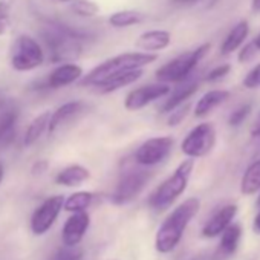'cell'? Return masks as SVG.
Instances as JSON below:
<instances>
[{"label":"cell","mask_w":260,"mask_h":260,"mask_svg":"<svg viewBox=\"0 0 260 260\" xmlns=\"http://www.w3.org/2000/svg\"><path fill=\"white\" fill-rule=\"evenodd\" d=\"M248 32H249L248 22H246V20L239 22V23L230 31V34L225 37V40L222 42V45H220V54H222V55H230V54H233L234 51H237V49L240 48V45L245 42Z\"/></svg>","instance_id":"24"},{"label":"cell","mask_w":260,"mask_h":260,"mask_svg":"<svg viewBox=\"0 0 260 260\" xmlns=\"http://www.w3.org/2000/svg\"><path fill=\"white\" fill-rule=\"evenodd\" d=\"M40 36L48 48L49 60L55 64L75 63L83 52V40L89 36L55 20H45Z\"/></svg>","instance_id":"1"},{"label":"cell","mask_w":260,"mask_h":260,"mask_svg":"<svg viewBox=\"0 0 260 260\" xmlns=\"http://www.w3.org/2000/svg\"><path fill=\"white\" fill-rule=\"evenodd\" d=\"M172 43V34L164 29H152L143 32L137 40V48L144 52H158L169 48Z\"/></svg>","instance_id":"17"},{"label":"cell","mask_w":260,"mask_h":260,"mask_svg":"<svg viewBox=\"0 0 260 260\" xmlns=\"http://www.w3.org/2000/svg\"><path fill=\"white\" fill-rule=\"evenodd\" d=\"M80 258H81V251H72L71 248L61 251L57 257V260H80Z\"/></svg>","instance_id":"35"},{"label":"cell","mask_w":260,"mask_h":260,"mask_svg":"<svg viewBox=\"0 0 260 260\" xmlns=\"http://www.w3.org/2000/svg\"><path fill=\"white\" fill-rule=\"evenodd\" d=\"M199 208H201L199 199L188 198L164 219L155 237V248L158 252L169 254L178 246V243L181 242L185 233V228L193 220V217L199 213Z\"/></svg>","instance_id":"2"},{"label":"cell","mask_w":260,"mask_h":260,"mask_svg":"<svg viewBox=\"0 0 260 260\" xmlns=\"http://www.w3.org/2000/svg\"><path fill=\"white\" fill-rule=\"evenodd\" d=\"M158 55L152 52H124L119 55H115L101 64L95 66L87 75L81 77V84L83 86H98L101 81L106 78L125 72V71H134V69H143L144 66L156 61Z\"/></svg>","instance_id":"3"},{"label":"cell","mask_w":260,"mask_h":260,"mask_svg":"<svg viewBox=\"0 0 260 260\" xmlns=\"http://www.w3.org/2000/svg\"><path fill=\"white\" fill-rule=\"evenodd\" d=\"M55 2H58V4H69L71 0H55Z\"/></svg>","instance_id":"44"},{"label":"cell","mask_w":260,"mask_h":260,"mask_svg":"<svg viewBox=\"0 0 260 260\" xmlns=\"http://www.w3.org/2000/svg\"><path fill=\"white\" fill-rule=\"evenodd\" d=\"M95 194L90 191H77L72 193L69 198L64 199L63 202V210L68 213H77V211H86L92 201H93Z\"/></svg>","instance_id":"26"},{"label":"cell","mask_w":260,"mask_h":260,"mask_svg":"<svg viewBox=\"0 0 260 260\" xmlns=\"http://www.w3.org/2000/svg\"><path fill=\"white\" fill-rule=\"evenodd\" d=\"M198 89H199V83L194 81V80H193V81H187V80H185V81L179 83L178 87H175L173 90L169 92L167 100L164 101L161 110L166 112V113L172 112V110L176 109L178 106L187 103V100L191 98V96L198 92Z\"/></svg>","instance_id":"18"},{"label":"cell","mask_w":260,"mask_h":260,"mask_svg":"<svg viewBox=\"0 0 260 260\" xmlns=\"http://www.w3.org/2000/svg\"><path fill=\"white\" fill-rule=\"evenodd\" d=\"M4 176H5V166L0 162V184H2V181H4Z\"/></svg>","instance_id":"42"},{"label":"cell","mask_w":260,"mask_h":260,"mask_svg":"<svg viewBox=\"0 0 260 260\" xmlns=\"http://www.w3.org/2000/svg\"><path fill=\"white\" fill-rule=\"evenodd\" d=\"M230 98V92L223 90V89H213L208 90L204 96H201V100L198 101L196 107H194V116L196 118H202L207 116L211 110H214L216 107H219L220 104H223L226 100Z\"/></svg>","instance_id":"21"},{"label":"cell","mask_w":260,"mask_h":260,"mask_svg":"<svg viewBox=\"0 0 260 260\" xmlns=\"http://www.w3.org/2000/svg\"><path fill=\"white\" fill-rule=\"evenodd\" d=\"M231 71V66L230 64H220L217 68H214L213 71H210L205 77V81L208 83H213V81H217V80H222L223 77L228 75V72Z\"/></svg>","instance_id":"33"},{"label":"cell","mask_w":260,"mask_h":260,"mask_svg":"<svg viewBox=\"0 0 260 260\" xmlns=\"http://www.w3.org/2000/svg\"><path fill=\"white\" fill-rule=\"evenodd\" d=\"M0 144L10 146L16 140L17 122H19V107L8 101L0 109Z\"/></svg>","instance_id":"14"},{"label":"cell","mask_w":260,"mask_h":260,"mask_svg":"<svg viewBox=\"0 0 260 260\" xmlns=\"http://www.w3.org/2000/svg\"><path fill=\"white\" fill-rule=\"evenodd\" d=\"M236 214H237V205H234V204H228V205L219 208L211 216V219L204 225L202 236L207 239H213V237L222 234V231L233 222Z\"/></svg>","instance_id":"15"},{"label":"cell","mask_w":260,"mask_h":260,"mask_svg":"<svg viewBox=\"0 0 260 260\" xmlns=\"http://www.w3.org/2000/svg\"><path fill=\"white\" fill-rule=\"evenodd\" d=\"M170 90L172 89L167 83H155V84L140 86L127 93V96L124 100V107L130 112L141 110L146 106L155 103L156 100L167 96Z\"/></svg>","instance_id":"11"},{"label":"cell","mask_w":260,"mask_h":260,"mask_svg":"<svg viewBox=\"0 0 260 260\" xmlns=\"http://www.w3.org/2000/svg\"><path fill=\"white\" fill-rule=\"evenodd\" d=\"M146 20V14L135 11V10H122V11H115L113 14L109 16V25L122 29V28H130L134 25H140Z\"/></svg>","instance_id":"25"},{"label":"cell","mask_w":260,"mask_h":260,"mask_svg":"<svg viewBox=\"0 0 260 260\" xmlns=\"http://www.w3.org/2000/svg\"><path fill=\"white\" fill-rule=\"evenodd\" d=\"M90 226V216L86 211L72 213L61 230V240L66 248H75L84 237Z\"/></svg>","instance_id":"12"},{"label":"cell","mask_w":260,"mask_h":260,"mask_svg":"<svg viewBox=\"0 0 260 260\" xmlns=\"http://www.w3.org/2000/svg\"><path fill=\"white\" fill-rule=\"evenodd\" d=\"M46 169H48V162H46V161H37V162L32 166V173H34V175H42V173L46 172Z\"/></svg>","instance_id":"36"},{"label":"cell","mask_w":260,"mask_h":260,"mask_svg":"<svg viewBox=\"0 0 260 260\" xmlns=\"http://www.w3.org/2000/svg\"><path fill=\"white\" fill-rule=\"evenodd\" d=\"M210 49H211V45L204 43L193 51H187L175 57L173 60H170L169 63H166L156 71L158 81L169 84V83H182L188 80L191 72L196 69L199 61L208 54Z\"/></svg>","instance_id":"5"},{"label":"cell","mask_w":260,"mask_h":260,"mask_svg":"<svg viewBox=\"0 0 260 260\" xmlns=\"http://www.w3.org/2000/svg\"><path fill=\"white\" fill-rule=\"evenodd\" d=\"M71 11L83 19L95 17L100 13V5L93 0H71Z\"/></svg>","instance_id":"28"},{"label":"cell","mask_w":260,"mask_h":260,"mask_svg":"<svg viewBox=\"0 0 260 260\" xmlns=\"http://www.w3.org/2000/svg\"><path fill=\"white\" fill-rule=\"evenodd\" d=\"M45 61V52L40 43L31 36L22 34L17 37L13 46L11 66L17 72H29L42 66Z\"/></svg>","instance_id":"6"},{"label":"cell","mask_w":260,"mask_h":260,"mask_svg":"<svg viewBox=\"0 0 260 260\" xmlns=\"http://www.w3.org/2000/svg\"><path fill=\"white\" fill-rule=\"evenodd\" d=\"M196 260H213L211 257H198Z\"/></svg>","instance_id":"45"},{"label":"cell","mask_w":260,"mask_h":260,"mask_svg":"<svg viewBox=\"0 0 260 260\" xmlns=\"http://www.w3.org/2000/svg\"><path fill=\"white\" fill-rule=\"evenodd\" d=\"M193 169H194V161L191 158L182 161L176 167V170L152 193L149 199V205L156 211H164L170 208L176 202V199L185 191Z\"/></svg>","instance_id":"4"},{"label":"cell","mask_w":260,"mask_h":260,"mask_svg":"<svg viewBox=\"0 0 260 260\" xmlns=\"http://www.w3.org/2000/svg\"><path fill=\"white\" fill-rule=\"evenodd\" d=\"M243 86L248 89H257L260 87V63L257 66H254L246 77L243 78Z\"/></svg>","instance_id":"32"},{"label":"cell","mask_w":260,"mask_h":260,"mask_svg":"<svg viewBox=\"0 0 260 260\" xmlns=\"http://www.w3.org/2000/svg\"><path fill=\"white\" fill-rule=\"evenodd\" d=\"M216 144V128L211 122L198 124L187 134L181 143V150L185 156L194 159L208 155Z\"/></svg>","instance_id":"8"},{"label":"cell","mask_w":260,"mask_h":260,"mask_svg":"<svg viewBox=\"0 0 260 260\" xmlns=\"http://www.w3.org/2000/svg\"><path fill=\"white\" fill-rule=\"evenodd\" d=\"M258 51H257V48H255V45L252 43V42H249L248 45H245L242 49H240V52H239V61L240 63H246V61H249V60H252L254 58V55L257 54Z\"/></svg>","instance_id":"34"},{"label":"cell","mask_w":260,"mask_h":260,"mask_svg":"<svg viewBox=\"0 0 260 260\" xmlns=\"http://www.w3.org/2000/svg\"><path fill=\"white\" fill-rule=\"evenodd\" d=\"M252 43L255 45V48H257V51L260 52V34H258V36H257V37H255V39L252 40Z\"/></svg>","instance_id":"43"},{"label":"cell","mask_w":260,"mask_h":260,"mask_svg":"<svg viewBox=\"0 0 260 260\" xmlns=\"http://www.w3.org/2000/svg\"><path fill=\"white\" fill-rule=\"evenodd\" d=\"M252 10L260 13V0H252Z\"/></svg>","instance_id":"41"},{"label":"cell","mask_w":260,"mask_h":260,"mask_svg":"<svg viewBox=\"0 0 260 260\" xmlns=\"http://www.w3.org/2000/svg\"><path fill=\"white\" fill-rule=\"evenodd\" d=\"M249 113H251V104H249V103L240 106L239 109H236V110L231 113V116H230V119H228L230 125H231V127H239V125L248 118Z\"/></svg>","instance_id":"31"},{"label":"cell","mask_w":260,"mask_h":260,"mask_svg":"<svg viewBox=\"0 0 260 260\" xmlns=\"http://www.w3.org/2000/svg\"><path fill=\"white\" fill-rule=\"evenodd\" d=\"M83 77V68L77 63H61L58 64L45 80L46 89H61L66 86H71L81 80Z\"/></svg>","instance_id":"13"},{"label":"cell","mask_w":260,"mask_h":260,"mask_svg":"<svg viewBox=\"0 0 260 260\" xmlns=\"http://www.w3.org/2000/svg\"><path fill=\"white\" fill-rule=\"evenodd\" d=\"M150 178H152V173L147 170L127 169L121 175V178L115 187V191L110 196V201L115 205H125L128 202H132L134 199H137L141 194V191L149 184Z\"/></svg>","instance_id":"7"},{"label":"cell","mask_w":260,"mask_h":260,"mask_svg":"<svg viewBox=\"0 0 260 260\" xmlns=\"http://www.w3.org/2000/svg\"><path fill=\"white\" fill-rule=\"evenodd\" d=\"M188 110H190V104L188 103H184V104H181V106H178L176 109H173L172 112H169L170 115H169V119H167V122H169V125H178V124H181L182 121H184V118L188 115Z\"/></svg>","instance_id":"30"},{"label":"cell","mask_w":260,"mask_h":260,"mask_svg":"<svg viewBox=\"0 0 260 260\" xmlns=\"http://www.w3.org/2000/svg\"><path fill=\"white\" fill-rule=\"evenodd\" d=\"M7 103H8V98L5 96V92L0 89V109H2Z\"/></svg>","instance_id":"40"},{"label":"cell","mask_w":260,"mask_h":260,"mask_svg":"<svg viewBox=\"0 0 260 260\" xmlns=\"http://www.w3.org/2000/svg\"><path fill=\"white\" fill-rule=\"evenodd\" d=\"M251 137L260 141V115L257 116V119H255V122H254V125L251 128Z\"/></svg>","instance_id":"37"},{"label":"cell","mask_w":260,"mask_h":260,"mask_svg":"<svg viewBox=\"0 0 260 260\" xmlns=\"http://www.w3.org/2000/svg\"><path fill=\"white\" fill-rule=\"evenodd\" d=\"M252 228H254V231H255V233H258V234H260V213L255 216L254 223H252Z\"/></svg>","instance_id":"39"},{"label":"cell","mask_w":260,"mask_h":260,"mask_svg":"<svg viewBox=\"0 0 260 260\" xmlns=\"http://www.w3.org/2000/svg\"><path fill=\"white\" fill-rule=\"evenodd\" d=\"M11 28V7L5 0H0V36H5Z\"/></svg>","instance_id":"29"},{"label":"cell","mask_w":260,"mask_h":260,"mask_svg":"<svg viewBox=\"0 0 260 260\" xmlns=\"http://www.w3.org/2000/svg\"><path fill=\"white\" fill-rule=\"evenodd\" d=\"M175 146V140L172 137H155L144 141L138 150L135 152V164L140 167H153L164 162Z\"/></svg>","instance_id":"9"},{"label":"cell","mask_w":260,"mask_h":260,"mask_svg":"<svg viewBox=\"0 0 260 260\" xmlns=\"http://www.w3.org/2000/svg\"><path fill=\"white\" fill-rule=\"evenodd\" d=\"M141 77H143V69L125 71V72H119V74H115V75L106 78L96 87L100 89L101 93H112V92H116L128 84H134Z\"/></svg>","instance_id":"19"},{"label":"cell","mask_w":260,"mask_h":260,"mask_svg":"<svg viewBox=\"0 0 260 260\" xmlns=\"http://www.w3.org/2000/svg\"><path fill=\"white\" fill-rule=\"evenodd\" d=\"M240 237H242V225L230 223L222 231L220 243H219L216 252L211 255V258L213 260H226L228 257H231L237 251V248H239Z\"/></svg>","instance_id":"16"},{"label":"cell","mask_w":260,"mask_h":260,"mask_svg":"<svg viewBox=\"0 0 260 260\" xmlns=\"http://www.w3.org/2000/svg\"><path fill=\"white\" fill-rule=\"evenodd\" d=\"M175 4H179V5H194L198 2H201V0H173Z\"/></svg>","instance_id":"38"},{"label":"cell","mask_w":260,"mask_h":260,"mask_svg":"<svg viewBox=\"0 0 260 260\" xmlns=\"http://www.w3.org/2000/svg\"><path fill=\"white\" fill-rule=\"evenodd\" d=\"M63 202L64 198L61 194H55L43 201L42 205L36 208L31 216V231L36 236H42L51 230L63 210Z\"/></svg>","instance_id":"10"},{"label":"cell","mask_w":260,"mask_h":260,"mask_svg":"<svg viewBox=\"0 0 260 260\" xmlns=\"http://www.w3.org/2000/svg\"><path fill=\"white\" fill-rule=\"evenodd\" d=\"M240 188L243 194H252L260 190V159L254 161L245 170Z\"/></svg>","instance_id":"27"},{"label":"cell","mask_w":260,"mask_h":260,"mask_svg":"<svg viewBox=\"0 0 260 260\" xmlns=\"http://www.w3.org/2000/svg\"><path fill=\"white\" fill-rule=\"evenodd\" d=\"M89 178H90V172L86 167L80 164H72L57 173L55 182L63 187H78L84 184Z\"/></svg>","instance_id":"22"},{"label":"cell","mask_w":260,"mask_h":260,"mask_svg":"<svg viewBox=\"0 0 260 260\" xmlns=\"http://www.w3.org/2000/svg\"><path fill=\"white\" fill-rule=\"evenodd\" d=\"M83 109V103L81 101H68L64 104H61L60 107H57L54 112H51V118H49V125H48V132L54 134L57 130L68 122L69 119H72L74 116H77Z\"/></svg>","instance_id":"20"},{"label":"cell","mask_w":260,"mask_h":260,"mask_svg":"<svg viewBox=\"0 0 260 260\" xmlns=\"http://www.w3.org/2000/svg\"><path fill=\"white\" fill-rule=\"evenodd\" d=\"M257 207L260 208V196H258V199H257Z\"/></svg>","instance_id":"46"},{"label":"cell","mask_w":260,"mask_h":260,"mask_svg":"<svg viewBox=\"0 0 260 260\" xmlns=\"http://www.w3.org/2000/svg\"><path fill=\"white\" fill-rule=\"evenodd\" d=\"M49 118H51V110H45L43 113H40L29 122L26 132H25V137H23V144L26 147L34 146L43 137V134L48 132Z\"/></svg>","instance_id":"23"}]
</instances>
